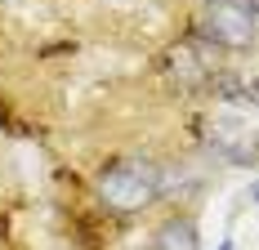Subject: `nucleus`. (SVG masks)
Returning a JSON list of instances; mask_svg holds the SVG:
<instances>
[{
  "label": "nucleus",
  "mask_w": 259,
  "mask_h": 250,
  "mask_svg": "<svg viewBox=\"0 0 259 250\" xmlns=\"http://www.w3.org/2000/svg\"><path fill=\"white\" fill-rule=\"evenodd\" d=\"M237 5H241V9H246L250 18H259V0H237Z\"/></svg>",
  "instance_id": "5"
},
{
  "label": "nucleus",
  "mask_w": 259,
  "mask_h": 250,
  "mask_svg": "<svg viewBox=\"0 0 259 250\" xmlns=\"http://www.w3.org/2000/svg\"><path fill=\"white\" fill-rule=\"evenodd\" d=\"M201 36H206V45H214V50H250L255 18L237 0H210L206 18H201Z\"/></svg>",
  "instance_id": "3"
},
{
  "label": "nucleus",
  "mask_w": 259,
  "mask_h": 250,
  "mask_svg": "<svg viewBox=\"0 0 259 250\" xmlns=\"http://www.w3.org/2000/svg\"><path fill=\"white\" fill-rule=\"evenodd\" d=\"M165 188V175L161 165L148 161V156H125V161H112L103 175H99V201L107 210H121V215H134L143 205H152Z\"/></svg>",
  "instance_id": "1"
},
{
  "label": "nucleus",
  "mask_w": 259,
  "mask_h": 250,
  "mask_svg": "<svg viewBox=\"0 0 259 250\" xmlns=\"http://www.w3.org/2000/svg\"><path fill=\"white\" fill-rule=\"evenodd\" d=\"M206 143L214 148V156L233 161V165H250L259 161V130L237 112H214L206 121Z\"/></svg>",
  "instance_id": "2"
},
{
  "label": "nucleus",
  "mask_w": 259,
  "mask_h": 250,
  "mask_svg": "<svg viewBox=\"0 0 259 250\" xmlns=\"http://www.w3.org/2000/svg\"><path fill=\"white\" fill-rule=\"evenodd\" d=\"M250 197H255V201H259V183H250Z\"/></svg>",
  "instance_id": "8"
},
{
  "label": "nucleus",
  "mask_w": 259,
  "mask_h": 250,
  "mask_svg": "<svg viewBox=\"0 0 259 250\" xmlns=\"http://www.w3.org/2000/svg\"><path fill=\"white\" fill-rule=\"evenodd\" d=\"M219 250H233V237H224V241H219Z\"/></svg>",
  "instance_id": "6"
},
{
  "label": "nucleus",
  "mask_w": 259,
  "mask_h": 250,
  "mask_svg": "<svg viewBox=\"0 0 259 250\" xmlns=\"http://www.w3.org/2000/svg\"><path fill=\"white\" fill-rule=\"evenodd\" d=\"M250 99H255V103H259V80H255V85H250Z\"/></svg>",
  "instance_id": "7"
},
{
  "label": "nucleus",
  "mask_w": 259,
  "mask_h": 250,
  "mask_svg": "<svg viewBox=\"0 0 259 250\" xmlns=\"http://www.w3.org/2000/svg\"><path fill=\"white\" fill-rule=\"evenodd\" d=\"M148 250H201V237H197V219L192 215H165L161 224L152 228V241Z\"/></svg>",
  "instance_id": "4"
}]
</instances>
